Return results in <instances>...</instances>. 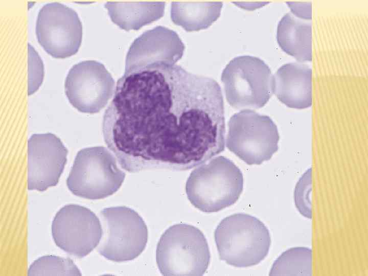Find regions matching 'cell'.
I'll return each mask as SVG.
<instances>
[{"instance_id": "obj_1", "label": "cell", "mask_w": 368, "mask_h": 276, "mask_svg": "<svg viewBox=\"0 0 368 276\" xmlns=\"http://www.w3.org/2000/svg\"><path fill=\"white\" fill-rule=\"evenodd\" d=\"M114 93L102 131L125 170H187L224 151L223 96L212 78L175 64L124 75Z\"/></svg>"}, {"instance_id": "obj_2", "label": "cell", "mask_w": 368, "mask_h": 276, "mask_svg": "<svg viewBox=\"0 0 368 276\" xmlns=\"http://www.w3.org/2000/svg\"><path fill=\"white\" fill-rule=\"evenodd\" d=\"M243 188L240 169L223 156L211 159L189 176L186 192L191 203L203 212H217L234 204Z\"/></svg>"}, {"instance_id": "obj_3", "label": "cell", "mask_w": 368, "mask_h": 276, "mask_svg": "<svg viewBox=\"0 0 368 276\" xmlns=\"http://www.w3.org/2000/svg\"><path fill=\"white\" fill-rule=\"evenodd\" d=\"M214 238L220 259L237 267L258 264L268 255L271 244L265 225L245 213L224 218L215 229Z\"/></svg>"}, {"instance_id": "obj_4", "label": "cell", "mask_w": 368, "mask_h": 276, "mask_svg": "<svg viewBox=\"0 0 368 276\" xmlns=\"http://www.w3.org/2000/svg\"><path fill=\"white\" fill-rule=\"evenodd\" d=\"M210 258L203 234L198 228L185 223L174 224L167 229L156 247V263L165 276L203 275Z\"/></svg>"}, {"instance_id": "obj_5", "label": "cell", "mask_w": 368, "mask_h": 276, "mask_svg": "<svg viewBox=\"0 0 368 276\" xmlns=\"http://www.w3.org/2000/svg\"><path fill=\"white\" fill-rule=\"evenodd\" d=\"M114 156L102 146L80 150L66 180L69 190L77 196L91 200L103 199L116 193L126 174L119 167Z\"/></svg>"}, {"instance_id": "obj_6", "label": "cell", "mask_w": 368, "mask_h": 276, "mask_svg": "<svg viewBox=\"0 0 368 276\" xmlns=\"http://www.w3.org/2000/svg\"><path fill=\"white\" fill-rule=\"evenodd\" d=\"M228 128L227 148L248 165H260L278 150V128L267 116L242 110L231 117Z\"/></svg>"}, {"instance_id": "obj_7", "label": "cell", "mask_w": 368, "mask_h": 276, "mask_svg": "<svg viewBox=\"0 0 368 276\" xmlns=\"http://www.w3.org/2000/svg\"><path fill=\"white\" fill-rule=\"evenodd\" d=\"M272 76L268 66L258 57L234 58L221 75L227 102L238 109L262 107L273 94Z\"/></svg>"}, {"instance_id": "obj_8", "label": "cell", "mask_w": 368, "mask_h": 276, "mask_svg": "<svg viewBox=\"0 0 368 276\" xmlns=\"http://www.w3.org/2000/svg\"><path fill=\"white\" fill-rule=\"evenodd\" d=\"M102 236L98 247L108 260L121 262L137 258L145 249L148 238L147 227L134 210L119 206L100 212Z\"/></svg>"}, {"instance_id": "obj_9", "label": "cell", "mask_w": 368, "mask_h": 276, "mask_svg": "<svg viewBox=\"0 0 368 276\" xmlns=\"http://www.w3.org/2000/svg\"><path fill=\"white\" fill-rule=\"evenodd\" d=\"M83 28L76 12L58 2L48 3L39 11L35 32L44 50L56 58H65L78 52Z\"/></svg>"}, {"instance_id": "obj_10", "label": "cell", "mask_w": 368, "mask_h": 276, "mask_svg": "<svg viewBox=\"0 0 368 276\" xmlns=\"http://www.w3.org/2000/svg\"><path fill=\"white\" fill-rule=\"evenodd\" d=\"M51 229L56 245L78 258L85 257L99 244L103 233L96 214L75 204L64 205L57 212Z\"/></svg>"}, {"instance_id": "obj_11", "label": "cell", "mask_w": 368, "mask_h": 276, "mask_svg": "<svg viewBox=\"0 0 368 276\" xmlns=\"http://www.w3.org/2000/svg\"><path fill=\"white\" fill-rule=\"evenodd\" d=\"M114 81L101 63L85 60L69 71L64 83L70 103L81 112H99L114 93Z\"/></svg>"}, {"instance_id": "obj_12", "label": "cell", "mask_w": 368, "mask_h": 276, "mask_svg": "<svg viewBox=\"0 0 368 276\" xmlns=\"http://www.w3.org/2000/svg\"><path fill=\"white\" fill-rule=\"evenodd\" d=\"M185 49L175 31L161 26L155 27L143 33L131 44L124 75L173 66L182 57Z\"/></svg>"}, {"instance_id": "obj_13", "label": "cell", "mask_w": 368, "mask_h": 276, "mask_svg": "<svg viewBox=\"0 0 368 276\" xmlns=\"http://www.w3.org/2000/svg\"><path fill=\"white\" fill-rule=\"evenodd\" d=\"M28 189L44 191L58 183L68 150L54 134H33L28 140Z\"/></svg>"}, {"instance_id": "obj_14", "label": "cell", "mask_w": 368, "mask_h": 276, "mask_svg": "<svg viewBox=\"0 0 368 276\" xmlns=\"http://www.w3.org/2000/svg\"><path fill=\"white\" fill-rule=\"evenodd\" d=\"M312 70L302 62L281 66L272 76V91L287 106L298 109L312 105Z\"/></svg>"}, {"instance_id": "obj_15", "label": "cell", "mask_w": 368, "mask_h": 276, "mask_svg": "<svg viewBox=\"0 0 368 276\" xmlns=\"http://www.w3.org/2000/svg\"><path fill=\"white\" fill-rule=\"evenodd\" d=\"M277 39L281 48L299 62L311 61V20L297 18L291 12L285 14L278 24Z\"/></svg>"}, {"instance_id": "obj_16", "label": "cell", "mask_w": 368, "mask_h": 276, "mask_svg": "<svg viewBox=\"0 0 368 276\" xmlns=\"http://www.w3.org/2000/svg\"><path fill=\"white\" fill-rule=\"evenodd\" d=\"M165 2H107L104 7L112 21L126 31L137 30L160 17Z\"/></svg>"}, {"instance_id": "obj_17", "label": "cell", "mask_w": 368, "mask_h": 276, "mask_svg": "<svg viewBox=\"0 0 368 276\" xmlns=\"http://www.w3.org/2000/svg\"><path fill=\"white\" fill-rule=\"evenodd\" d=\"M222 5L217 2H173L171 18L188 32L205 29L219 17Z\"/></svg>"}, {"instance_id": "obj_18", "label": "cell", "mask_w": 368, "mask_h": 276, "mask_svg": "<svg viewBox=\"0 0 368 276\" xmlns=\"http://www.w3.org/2000/svg\"><path fill=\"white\" fill-rule=\"evenodd\" d=\"M312 249L306 247L287 249L275 260L269 275H312Z\"/></svg>"}, {"instance_id": "obj_19", "label": "cell", "mask_w": 368, "mask_h": 276, "mask_svg": "<svg viewBox=\"0 0 368 276\" xmlns=\"http://www.w3.org/2000/svg\"><path fill=\"white\" fill-rule=\"evenodd\" d=\"M30 276L81 275V272L72 259L46 255L35 260L29 266Z\"/></svg>"}, {"instance_id": "obj_20", "label": "cell", "mask_w": 368, "mask_h": 276, "mask_svg": "<svg viewBox=\"0 0 368 276\" xmlns=\"http://www.w3.org/2000/svg\"><path fill=\"white\" fill-rule=\"evenodd\" d=\"M312 169L309 168L300 178L294 191V200L299 213L305 217L312 218Z\"/></svg>"}, {"instance_id": "obj_21", "label": "cell", "mask_w": 368, "mask_h": 276, "mask_svg": "<svg viewBox=\"0 0 368 276\" xmlns=\"http://www.w3.org/2000/svg\"><path fill=\"white\" fill-rule=\"evenodd\" d=\"M291 13L301 19L311 20V4L308 2H287Z\"/></svg>"}]
</instances>
